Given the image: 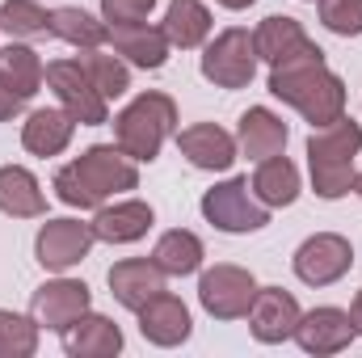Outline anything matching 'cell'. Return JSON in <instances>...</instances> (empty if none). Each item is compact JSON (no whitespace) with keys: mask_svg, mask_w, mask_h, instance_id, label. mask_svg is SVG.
<instances>
[{"mask_svg":"<svg viewBox=\"0 0 362 358\" xmlns=\"http://www.w3.org/2000/svg\"><path fill=\"white\" fill-rule=\"evenodd\" d=\"M76 135V118L64 110V105H42V110H30L25 122H21V148L30 156H59Z\"/></svg>","mask_w":362,"mask_h":358,"instance_id":"obj_19","label":"cell"},{"mask_svg":"<svg viewBox=\"0 0 362 358\" xmlns=\"http://www.w3.org/2000/svg\"><path fill=\"white\" fill-rule=\"evenodd\" d=\"M257 47H253V34L232 25L223 34H215L202 51V76L215 85V89H249L253 76H257Z\"/></svg>","mask_w":362,"mask_h":358,"instance_id":"obj_6","label":"cell"},{"mask_svg":"<svg viewBox=\"0 0 362 358\" xmlns=\"http://www.w3.org/2000/svg\"><path fill=\"white\" fill-rule=\"evenodd\" d=\"M350 321H354V333L362 337V291L354 295V304H350Z\"/></svg>","mask_w":362,"mask_h":358,"instance_id":"obj_35","label":"cell"},{"mask_svg":"<svg viewBox=\"0 0 362 358\" xmlns=\"http://www.w3.org/2000/svg\"><path fill=\"white\" fill-rule=\"evenodd\" d=\"M21 110H25V97H21V93H17L8 81H4V76H0V122H13Z\"/></svg>","mask_w":362,"mask_h":358,"instance_id":"obj_34","label":"cell"},{"mask_svg":"<svg viewBox=\"0 0 362 358\" xmlns=\"http://www.w3.org/2000/svg\"><path fill=\"white\" fill-rule=\"evenodd\" d=\"M93 224L81 219H47L34 236V258L38 266L51 270V274H68L72 266H81L93 249Z\"/></svg>","mask_w":362,"mask_h":358,"instance_id":"obj_11","label":"cell"},{"mask_svg":"<svg viewBox=\"0 0 362 358\" xmlns=\"http://www.w3.org/2000/svg\"><path fill=\"white\" fill-rule=\"evenodd\" d=\"M215 4H223V8H232V13H240V8H249V4H257V0H215Z\"/></svg>","mask_w":362,"mask_h":358,"instance_id":"obj_36","label":"cell"},{"mask_svg":"<svg viewBox=\"0 0 362 358\" xmlns=\"http://www.w3.org/2000/svg\"><path fill=\"white\" fill-rule=\"evenodd\" d=\"M0 211L13 219H38L47 215V194L42 181L25 165H0Z\"/></svg>","mask_w":362,"mask_h":358,"instance_id":"obj_22","label":"cell"},{"mask_svg":"<svg viewBox=\"0 0 362 358\" xmlns=\"http://www.w3.org/2000/svg\"><path fill=\"white\" fill-rule=\"evenodd\" d=\"M350 266H354V245L341 232H316L291 258V270L303 287H333L350 274Z\"/></svg>","mask_w":362,"mask_h":358,"instance_id":"obj_9","label":"cell"},{"mask_svg":"<svg viewBox=\"0 0 362 358\" xmlns=\"http://www.w3.org/2000/svg\"><path fill=\"white\" fill-rule=\"evenodd\" d=\"M169 135H177V101L169 93L148 89V93H139L127 110L114 114V144L135 165H152Z\"/></svg>","mask_w":362,"mask_h":358,"instance_id":"obj_4","label":"cell"},{"mask_svg":"<svg viewBox=\"0 0 362 358\" xmlns=\"http://www.w3.org/2000/svg\"><path fill=\"white\" fill-rule=\"evenodd\" d=\"M308 4H316V0H308Z\"/></svg>","mask_w":362,"mask_h":358,"instance_id":"obj_38","label":"cell"},{"mask_svg":"<svg viewBox=\"0 0 362 358\" xmlns=\"http://www.w3.org/2000/svg\"><path fill=\"white\" fill-rule=\"evenodd\" d=\"M93 308V291L81 278H51L30 295V316L47 329V333H68L85 312Z\"/></svg>","mask_w":362,"mask_h":358,"instance_id":"obj_10","label":"cell"},{"mask_svg":"<svg viewBox=\"0 0 362 358\" xmlns=\"http://www.w3.org/2000/svg\"><path fill=\"white\" fill-rule=\"evenodd\" d=\"M64 350L72 358H114L122 350V329L110 321V316H101V312H85L68 333H64Z\"/></svg>","mask_w":362,"mask_h":358,"instance_id":"obj_21","label":"cell"},{"mask_svg":"<svg viewBox=\"0 0 362 358\" xmlns=\"http://www.w3.org/2000/svg\"><path fill=\"white\" fill-rule=\"evenodd\" d=\"M152 224H156L152 202H144V198H114V202H101L97 207L93 236L105 241V245H135V241L148 236Z\"/></svg>","mask_w":362,"mask_h":358,"instance_id":"obj_16","label":"cell"},{"mask_svg":"<svg viewBox=\"0 0 362 358\" xmlns=\"http://www.w3.org/2000/svg\"><path fill=\"white\" fill-rule=\"evenodd\" d=\"M354 337H358V333H354L350 312H346V308H329V304L303 312L299 325H295V342H299V350H303V354H316V358H329V354L350 350Z\"/></svg>","mask_w":362,"mask_h":358,"instance_id":"obj_13","label":"cell"},{"mask_svg":"<svg viewBox=\"0 0 362 358\" xmlns=\"http://www.w3.org/2000/svg\"><path fill=\"white\" fill-rule=\"evenodd\" d=\"M249 190H253V198L262 202V207H291L295 198H299V190H303V181H299V169H295V161H286L282 152L270 156V161H257V173L249 181Z\"/></svg>","mask_w":362,"mask_h":358,"instance_id":"obj_23","label":"cell"},{"mask_svg":"<svg viewBox=\"0 0 362 358\" xmlns=\"http://www.w3.org/2000/svg\"><path fill=\"white\" fill-rule=\"evenodd\" d=\"M156 8V0H101L105 21H144Z\"/></svg>","mask_w":362,"mask_h":358,"instance_id":"obj_33","label":"cell"},{"mask_svg":"<svg viewBox=\"0 0 362 358\" xmlns=\"http://www.w3.org/2000/svg\"><path fill=\"white\" fill-rule=\"evenodd\" d=\"M362 152V127L341 114L325 127H312L308 135V169H312V190L316 198L333 202L354 190V156Z\"/></svg>","mask_w":362,"mask_h":358,"instance_id":"obj_3","label":"cell"},{"mask_svg":"<svg viewBox=\"0 0 362 358\" xmlns=\"http://www.w3.org/2000/svg\"><path fill=\"white\" fill-rule=\"evenodd\" d=\"M47 89L55 93V101L76 118V127L110 122V101L97 93L89 72L81 68V59H51L47 64Z\"/></svg>","mask_w":362,"mask_h":358,"instance_id":"obj_8","label":"cell"},{"mask_svg":"<svg viewBox=\"0 0 362 358\" xmlns=\"http://www.w3.org/2000/svg\"><path fill=\"white\" fill-rule=\"evenodd\" d=\"M0 30L8 38H38V34H51V13L38 0H4L0 4Z\"/></svg>","mask_w":362,"mask_h":358,"instance_id":"obj_30","label":"cell"},{"mask_svg":"<svg viewBox=\"0 0 362 358\" xmlns=\"http://www.w3.org/2000/svg\"><path fill=\"white\" fill-rule=\"evenodd\" d=\"M110 295L127 308V312H139L148 299H156L160 291H169L165 287V270L156 266L152 258H122V262H114L110 266Z\"/></svg>","mask_w":362,"mask_h":358,"instance_id":"obj_17","label":"cell"},{"mask_svg":"<svg viewBox=\"0 0 362 358\" xmlns=\"http://www.w3.org/2000/svg\"><path fill=\"white\" fill-rule=\"evenodd\" d=\"M286 139H291V127L266 110V105H249L240 114V127H236V148L240 156L249 161H270L278 152H286Z\"/></svg>","mask_w":362,"mask_h":358,"instance_id":"obj_20","label":"cell"},{"mask_svg":"<svg viewBox=\"0 0 362 358\" xmlns=\"http://www.w3.org/2000/svg\"><path fill=\"white\" fill-rule=\"evenodd\" d=\"M177 148H181V156L194 169H202V173H228L236 165V156H240L236 135L215 127V122H194V127L177 131Z\"/></svg>","mask_w":362,"mask_h":358,"instance_id":"obj_15","label":"cell"},{"mask_svg":"<svg viewBox=\"0 0 362 358\" xmlns=\"http://www.w3.org/2000/svg\"><path fill=\"white\" fill-rule=\"evenodd\" d=\"M303 42H308V30H303L295 17H286V13H270V17L253 30L257 59H266V64L286 59V55H291V51H299Z\"/></svg>","mask_w":362,"mask_h":358,"instance_id":"obj_27","label":"cell"},{"mask_svg":"<svg viewBox=\"0 0 362 358\" xmlns=\"http://www.w3.org/2000/svg\"><path fill=\"white\" fill-rule=\"evenodd\" d=\"M55 198L64 207H76V211H97L101 202H110L114 194H127V190H139V169L135 161L118 148V144H93L85 148L72 165H64L55 181H51Z\"/></svg>","mask_w":362,"mask_h":358,"instance_id":"obj_2","label":"cell"},{"mask_svg":"<svg viewBox=\"0 0 362 358\" xmlns=\"http://www.w3.org/2000/svg\"><path fill=\"white\" fill-rule=\"evenodd\" d=\"M202 258H206V249H202L198 232H189V228H173V232H165V236L156 241V249H152V262L165 270L169 278L198 274V270H202Z\"/></svg>","mask_w":362,"mask_h":358,"instance_id":"obj_26","label":"cell"},{"mask_svg":"<svg viewBox=\"0 0 362 358\" xmlns=\"http://www.w3.org/2000/svg\"><path fill=\"white\" fill-rule=\"evenodd\" d=\"M110 47L127 59V64H135V68H144V72H160L165 68V59H169V34H165V25H156V21H110Z\"/></svg>","mask_w":362,"mask_h":358,"instance_id":"obj_14","label":"cell"},{"mask_svg":"<svg viewBox=\"0 0 362 358\" xmlns=\"http://www.w3.org/2000/svg\"><path fill=\"white\" fill-rule=\"evenodd\" d=\"M81 59V68L89 72V81L97 85V93L105 97V101H114V97H122V93L131 89V68H127V59L114 51H101V47H89V51H81L76 55Z\"/></svg>","mask_w":362,"mask_h":358,"instance_id":"obj_29","label":"cell"},{"mask_svg":"<svg viewBox=\"0 0 362 358\" xmlns=\"http://www.w3.org/2000/svg\"><path fill=\"white\" fill-rule=\"evenodd\" d=\"M320 4V25L337 38H358L362 34V0H316Z\"/></svg>","mask_w":362,"mask_h":358,"instance_id":"obj_32","label":"cell"},{"mask_svg":"<svg viewBox=\"0 0 362 358\" xmlns=\"http://www.w3.org/2000/svg\"><path fill=\"white\" fill-rule=\"evenodd\" d=\"M0 76L30 101L34 93L42 89V81H47V64L25 42H8V47H0Z\"/></svg>","mask_w":362,"mask_h":358,"instance_id":"obj_28","label":"cell"},{"mask_svg":"<svg viewBox=\"0 0 362 358\" xmlns=\"http://www.w3.org/2000/svg\"><path fill=\"white\" fill-rule=\"evenodd\" d=\"M202 219L228 236H249L270 224V207L253 198L249 178H228L202 194Z\"/></svg>","mask_w":362,"mask_h":358,"instance_id":"obj_5","label":"cell"},{"mask_svg":"<svg viewBox=\"0 0 362 358\" xmlns=\"http://www.w3.org/2000/svg\"><path fill=\"white\" fill-rule=\"evenodd\" d=\"M257 299V278L253 270L232 266V262H219V266L202 270L198 274V304L206 316L215 321H245L249 308Z\"/></svg>","mask_w":362,"mask_h":358,"instance_id":"obj_7","label":"cell"},{"mask_svg":"<svg viewBox=\"0 0 362 358\" xmlns=\"http://www.w3.org/2000/svg\"><path fill=\"white\" fill-rule=\"evenodd\" d=\"M38 333H42V325L34 316L0 308V358H34Z\"/></svg>","mask_w":362,"mask_h":358,"instance_id":"obj_31","label":"cell"},{"mask_svg":"<svg viewBox=\"0 0 362 358\" xmlns=\"http://www.w3.org/2000/svg\"><path fill=\"white\" fill-rule=\"evenodd\" d=\"M165 34H169V47H181V51H194L211 38V8L202 0H169L165 8Z\"/></svg>","mask_w":362,"mask_h":358,"instance_id":"obj_25","label":"cell"},{"mask_svg":"<svg viewBox=\"0 0 362 358\" xmlns=\"http://www.w3.org/2000/svg\"><path fill=\"white\" fill-rule=\"evenodd\" d=\"M51 34L59 42L76 47V51H89V47H105L110 42V21L93 17L81 4H64V8H51Z\"/></svg>","mask_w":362,"mask_h":358,"instance_id":"obj_24","label":"cell"},{"mask_svg":"<svg viewBox=\"0 0 362 358\" xmlns=\"http://www.w3.org/2000/svg\"><path fill=\"white\" fill-rule=\"evenodd\" d=\"M354 194L362 198V173H354Z\"/></svg>","mask_w":362,"mask_h":358,"instance_id":"obj_37","label":"cell"},{"mask_svg":"<svg viewBox=\"0 0 362 358\" xmlns=\"http://www.w3.org/2000/svg\"><path fill=\"white\" fill-rule=\"evenodd\" d=\"M135 316H139L144 342H152V346H160V350H173L181 342H189V333H194L189 308L181 304L177 295H169V291H160L156 299H148Z\"/></svg>","mask_w":362,"mask_h":358,"instance_id":"obj_18","label":"cell"},{"mask_svg":"<svg viewBox=\"0 0 362 358\" xmlns=\"http://www.w3.org/2000/svg\"><path fill=\"white\" fill-rule=\"evenodd\" d=\"M266 89L282 105H291L295 114H303L312 127H325V122H333V118L346 114V81L329 68L325 51L312 38L299 51H291L286 59L270 64Z\"/></svg>","mask_w":362,"mask_h":358,"instance_id":"obj_1","label":"cell"},{"mask_svg":"<svg viewBox=\"0 0 362 358\" xmlns=\"http://www.w3.org/2000/svg\"><path fill=\"white\" fill-rule=\"evenodd\" d=\"M299 316H303V308H299V299L291 291H282V287H257V299H253V308H249L245 321H249V333L262 346H282V342L295 337Z\"/></svg>","mask_w":362,"mask_h":358,"instance_id":"obj_12","label":"cell"}]
</instances>
